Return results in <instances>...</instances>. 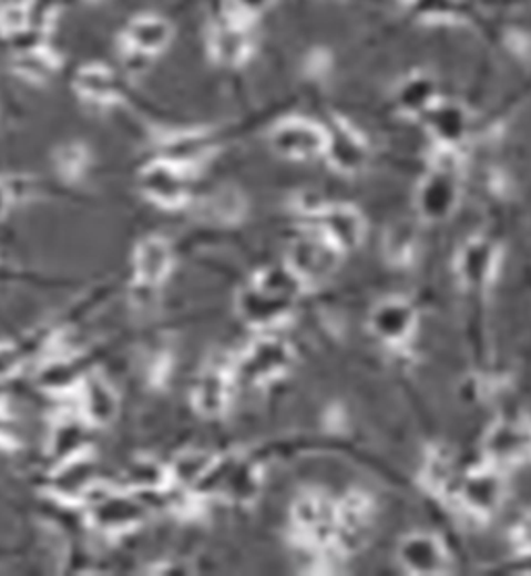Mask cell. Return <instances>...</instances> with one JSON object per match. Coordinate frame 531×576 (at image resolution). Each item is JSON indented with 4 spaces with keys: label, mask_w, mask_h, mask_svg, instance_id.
<instances>
[{
    "label": "cell",
    "mask_w": 531,
    "mask_h": 576,
    "mask_svg": "<svg viewBox=\"0 0 531 576\" xmlns=\"http://www.w3.org/2000/svg\"><path fill=\"white\" fill-rule=\"evenodd\" d=\"M374 502L364 494H349L337 502V552H355L370 539Z\"/></svg>",
    "instance_id": "16"
},
{
    "label": "cell",
    "mask_w": 531,
    "mask_h": 576,
    "mask_svg": "<svg viewBox=\"0 0 531 576\" xmlns=\"http://www.w3.org/2000/svg\"><path fill=\"white\" fill-rule=\"evenodd\" d=\"M171 266V251L161 239H147L137 251V270L145 285H156Z\"/></svg>",
    "instance_id": "24"
},
{
    "label": "cell",
    "mask_w": 531,
    "mask_h": 576,
    "mask_svg": "<svg viewBox=\"0 0 531 576\" xmlns=\"http://www.w3.org/2000/svg\"><path fill=\"white\" fill-rule=\"evenodd\" d=\"M483 456L502 471L531 463V419L507 416L492 423L483 435Z\"/></svg>",
    "instance_id": "8"
},
{
    "label": "cell",
    "mask_w": 531,
    "mask_h": 576,
    "mask_svg": "<svg viewBox=\"0 0 531 576\" xmlns=\"http://www.w3.org/2000/svg\"><path fill=\"white\" fill-rule=\"evenodd\" d=\"M343 254L314 226L290 240L285 266L304 287L323 285L340 266Z\"/></svg>",
    "instance_id": "5"
},
{
    "label": "cell",
    "mask_w": 531,
    "mask_h": 576,
    "mask_svg": "<svg viewBox=\"0 0 531 576\" xmlns=\"http://www.w3.org/2000/svg\"><path fill=\"white\" fill-rule=\"evenodd\" d=\"M513 544L521 554L531 556V513L523 516L519 525L513 528Z\"/></svg>",
    "instance_id": "30"
},
{
    "label": "cell",
    "mask_w": 531,
    "mask_h": 576,
    "mask_svg": "<svg viewBox=\"0 0 531 576\" xmlns=\"http://www.w3.org/2000/svg\"><path fill=\"white\" fill-rule=\"evenodd\" d=\"M16 368V354L7 349H0V376H7Z\"/></svg>",
    "instance_id": "32"
},
{
    "label": "cell",
    "mask_w": 531,
    "mask_h": 576,
    "mask_svg": "<svg viewBox=\"0 0 531 576\" xmlns=\"http://www.w3.org/2000/svg\"><path fill=\"white\" fill-rule=\"evenodd\" d=\"M90 411H92V415L96 416H106L111 413V407H113V401H111V394L102 388V385H94L92 388V392H90Z\"/></svg>",
    "instance_id": "29"
},
{
    "label": "cell",
    "mask_w": 531,
    "mask_h": 576,
    "mask_svg": "<svg viewBox=\"0 0 531 576\" xmlns=\"http://www.w3.org/2000/svg\"><path fill=\"white\" fill-rule=\"evenodd\" d=\"M463 193L461 162L455 150H438L435 164L419 181L416 189V209L426 223H445L459 208Z\"/></svg>",
    "instance_id": "2"
},
{
    "label": "cell",
    "mask_w": 531,
    "mask_h": 576,
    "mask_svg": "<svg viewBox=\"0 0 531 576\" xmlns=\"http://www.w3.org/2000/svg\"><path fill=\"white\" fill-rule=\"evenodd\" d=\"M54 59L49 52L42 49L28 50L19 54L16 61V69L28 80H44L54 71Z\"/></svg>",
    "instance_id": "26"
},
{
    "label": "cell",
    "mask_w": 531,
    "mask_h": 576,
    "mask_svg": "<svg viewBox=\"0 0 531 576\" xmlns=\"http://www.w3.org/2000/svg\"><path fill=\"white\" fill-rule=\"evenodd\" d=\"M75 88L81 96L92 102H111L119 94V81L104 64H85L75 75Z\"/></svg>",
    "instance_id": "23"
},
{
    "label": "cell",
    "mask_w": 531,
    "mask_h": 576,
    "mask_svg": "<svg viewBox=\"0 0 531 576\" xmlns=\"http://www.w3.org/2000/svg\"><path fill=\"white\" fill-rule=\"evenodd\" d=\"M290 521L312 552H337V502L320 494L302 496L293 504Z\"/></svg>",
    "instance_id": "6"
},
{
    "label": "cell",
    "mask_w": 531,
    "mask_h": 576,
    "mask_svg": "<svg viewBox=\"0 0 531 576\" xmlns=\"http://www.w3.org/2000/svg\"><path fill=\"white\" fill-rule=\"evenodd\" d=\"M173 28L159 16H142L133 19L125 32V42L140 54H156L169 47Z\"/></svg>",
    "instance_id": "21"
},
{
    "label": "cell",
    "mask_w": 531,
    "mask_h": 576,
    "mask_svg": "<svg viewBox=\"0 0 531 576\" xmlns=\"http://www.w3.org/2000/svg\"><path fill=\"white\" fill-rule=\"evenodd\" d=\"M25 25H28V11L23 7L11 4L0 11V28L4 32H19Z\"/></svg>",
    "instance_id": "28"
},
{
    "label": "cell",
    "mask_w": 531,
    "mask_h": 576,
    "mask_svg": "<svg viewBox=\"0 0 531 576\" xmlns=\"http://www.w3.org/2000/svg\"><path fill=\"white\" fill-rule=\"evenodd\" d=\"M210 496L223 497L237 504H249L262 492V469L245 456L214 459L202 480L195 483Z\"/></svg>",
    "instance_id": "3"
},
{
    "label": "cell",
    "mask_w": 531,
    "mask_h": 576,
    "mask_svg": "<svg viewBox=\"0 0 531 576\" xmlns=\"http://www.w3.org/2000/svg\"><path fill=\"white\" fill-rule=\"evenodd\" d=\"M304 282L287 266L259 270L237 297L239 318L262 332H273L293 316Z\"/></svg>",
    "instance_id": "1"
},
{
    "label": "cell",
    "mask_w": 531,
    "mask_h": 576,
    "mask_svg": "<svg viewBox=\"0 0 531 576\" xmlns=\"http://www.w3.org/2000/svg\"><path fill=\"white\" fill-rule=\"evenodd\" d=\"M270 144L274 152L287 161H314L324 156L326 127L306 116H289L274 125Z\"/></svg>",
    "instance_id": "9"
},
{
    "label": "cell",
    "mask_w": 531,
    "mask_h": 576,
    "mask_svg": "<svg viewBox=\"0 0 531 576\" xmlns=\"http://www.w3.org/2000/svg\"><path fill=\"white\" fill-rule=\"evenodd\" d=\"M370 332L390 349L407 347L418 330V309L405 297H387L374 305Z\"/></svg>",
    "instance_id": "12"
},
{
    "label": "cell",
    "mask_w": 531,
    "mask_h": 576,
    "mask_svg": "<svg viewBox=\"0 0 531 576\" xmlns=\"http://www.w3.org/2000/svg\"><path fill=\"white\" fill-rule=\"evenodd\" d=\"M438 97H440L438 81L426 71L409 73L407 78L399 81V85L395 90L397 109L405 116H411V119H419L435 104Z\"/></svg>",
    "instance_id": "20"
},
{
    "label": "cell",
    "mask_w": 531,
    "mask_h": 576,
    "mask_svg": "<svg viewBox=\"0 0 531 576\" xmlns=\"http://www.w3.org/2000/svg\"><path fill=\"white\" fill-rule=\"evenodd\" d=\"M212 461H214V459H212L210 454H206V452H187V454H183L177 463H175L173 475H175L181 483H187V485L194 483L195 485L197 481L202 480V475L208 471Z\"/></svg>",
    "instance_id": "27"
},
{
    "label": "cell",
    "mask_w": 531,
    "mask_h": 576,
    "mask_svg": "<svg viewBox=\"0 0 531 576\" xmlns=\"http://www.w3.org/2000/svg\"><path fill=\"white\" fill-rule=\"evenodd\" d=\"M324 158L337 173L357 175L370 161V145L349 121L337 116L330 125H326Z\"/></svg>",
    "instance_id": "13"
},
{
    "label": "cell",
    "mask_w": 531,
    "mask_h": 576,
    "mask_svg": "<svg viewBox=\"0 0 531 576\" xmlns=\"http://www.w3.org/2000/svg\"><path fill=\"white\" fill-rule=\"evenodd\" d=\"M397 560L407 575L413 576L447 575L452 568L451 549L428 531L405 535L397 547Z\"/></svg>",
    "instance_id": "11"
},
{
    "label": "cell",
    "mask_w": 531,
    "mask_h": 576,
    "mask_svg": "<svg viewBox=\"0 0 531 576\" xmlns=\"http://www.w3.org/2000/svg\"><path fill=\"white\" fill-rule=\"evenodd\" d=\"M502 249L499 243L486 237L469 239L455 256V274L459 285L469 292H482L499 274Z\"/></svg>",
    "instance_id": "10"
},
{
    "label": "cell",
    "mask_w": 531,
    "mask_h": 576,
    "mask_svg": "<svg viewBox=\"0 0 531 576\" xmlns=\"http://www.w3.org/2000/svg\"><path fill=\"white\" fill-rule=\"evenodd\" d=\"M421 480L438 496H452L459 475L451 452L445 449L430 450L421 469Z\"/></svg>",
    "instance_id": "22"
},
{
    "label": "cell",
    "mask_w": 531,
    "mask_h": 576,
    "mask_svg": "<svg viewBox=\"0 0 531 576\" xmlns=\"http://www.w3.org/2000/svg\"><path fill=\"white\" fill-rule=\"evenodd\" d=\"M145 195L166 208H178L190 197L187 168L175 162H159L145 168L142 175Z\"/></svg>",
    "instance_id": "18"
},
{
    "label": "cell",
    "mask_w": 531,
    "mask_h": 576,
    "mask_svg": "<svg viewBox=\"0 0 531 576\" xmlns=\"http://www.w3.org/2000/svg\"><path fill=\"white\" fill-rule=\"evenodd\" d=\"M252 33L239 19L218 23L210 33L208 49L212 59L225 66H239L252 54Z\"/></svg>",
    "instance_id": "19"
},
{
    "label": "cell",
    "mask_w": 531,
    "mask_h": 576,
    "mask_svg": "<svg viewBox=\"0 0 531 576\" xmlns=\"http://www.w3.org/2000/svg\"><path fill=\"white\" fill-rule=\"evenodd\" d=\"M237 371L226 359L212 361L202 371L194 390L195 409L206 416H218L225 413L233 399Z\"/></svg>",
    "instance_id": "17"
},
{
    "label": "cell",
    "mask_w": 531,
    "mask_h": 576,
    "mask_svg": "<svg viewBox=\"0 0 531 576\" xmlns=\"http://www.w3.org/2000/svg\"><path fill=\"white\" fill-rule=\"evenodd\" d=\"M231 2H233L235 11L243 17L259 16L274 4V0H231Z\"/></svg>",
    "instance_id": "31"
},
{
    "label": "cell",
    "mask_w": 531,
    "mask_h": 576,
    "mask_svg": "<svg viewBox=\"0 0 531 576\" xmlns=\"http://www.w3.org/2000/svg\"><path fill=\"white\" fill-rule=\"evenodd\" d=\"M504 496L507 485L502 477V469L490 463L467 471L466 475L459 477L452 492V497L467 514L482 521H488L499 513Z\"/></svg>",
    "instance_id": "7"
},
{
    "label": "cell",
    "mask_w": 531,
    "mask_h": 576,
    "mask_svg": "<svg viewBox=\"0 0 531 576\" xmlns=\"http://www.w3.org/2000/svg\"><path fill=\"white\" fill-rule=\"evenodd\" d=\"M295 363V349L283 337L264 332L252 340L235 363L237 376L254 385H268L283 380Z\"/></svg>",
    "instance_id": "4"
},
{
    "label": "cell",
    "mask_w": 531,
    "mask_h": 576,
    "mask_svg": "<svg viewBox=\"0 0 531 576\" xmlns=\"http://www.w3.org/2000/svg\"><path fill=\"white\" fill-rule=\"evenodd\" d=\"M419 119L438 150L457 152V147H461L471 131V113L467 111L466 104L457 100L440 96Z\"/></svg>",
    "instance_id": "14"
},
{
    "label": "cell",
    "mask_w": 531,
    "mask_h": 576,
    "mask_svg": "<svg viewBox=\"0 0 531 576\" xmlns=\"http://www.w3.org/2000/svg\"><path fill=\"white\" fill-rule=\"evenodd\" d=\"M312 216L318 223L316 228L340 254L357 249L366 239V218L349 204H320Z\"/></svg>",
    "instance_id": "15"
},
{
    "label": "cell",
    "mask_w": 531,
    "mask_h": 576,
    "mask_svg": "<svg viewBox=\"0 0 531 576\" xmlns=\"http://www.w3.org/2000/svg\"><path fill=\"white\" fill-rule=\"evenodd\" d=\"M7 199H9V195L4 192V187L0 185V214H2V209L7 206Z\"/></svg>",
    "instance_id": "33"
},
{
    "label": "cell",
    "mask_w": 531,
    "mask_h": 576,
    "mask_svg": "<svg viewBox=\"0 0 531 576\" xmlns=\"http://www.w3.org/2000/svg\"><path fill=\"white\" fill-rule=\"evenodd\" d=\"M385 251H387L388 261H392L395 266L409 264L413 251H416V235H413V230L409 226L388 230L387 240H385Z\"/></svg>",
    "instance_id": "25"
},
{
    "label": "cell",
    "mask_w": 531,
    "mask_h": 576,
    "mask_svg": "<svg viewBox=\"0 0 531 576\" xmlns=\"http://www.w3.org/2000/svg\"><path fill=\"white\" fill-rule=\"evenodd\" d=\"M409 2H413V0H409Z\"/></svg>",
    "instance_id": "34"
}]
</instances>
